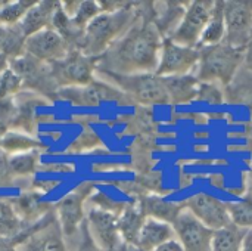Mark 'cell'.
<instances>
[{
    "label": "cell",
    "instance_id": "37",
    "mask_svg": "<svg viewBox=\"0 0 252 251\" xmlns=\"http://www.w3.org/2000/svg\"><path fill=\"white\" fill-rule=\"evenodd\" d=\"M251 38H252V36H251Z\"/></svg>",
    "mask_w": 252,
    "mask_h": 251
},
{
    "label": "cell",
    "instance_id": "24",
    "mask_svg": "<svg viewBox=\"0 0 252 251\" xmlns=\"http://www.w3.org/2000/svg\"><path fill=\"white\" fill-rule=\"evenodd\" d=\"M230 222L245 231L252 229V192L238 203L227 204Z\"/></svg>",
    "mask_w": 252,
    "mask_h": 251
},
{
    "label": "cell",
    "instance_id": "27",
    "mask_svg": "<svg viewBox=\"0 0 252 251\" xmlns=\"http://www.w3.org/2000/svg\"><path fill=\"white\" fill-rule=\"evenodd\" d=\"M35 161H37V154L34 152L12 155L9 158V169L15 175H30L34 172Z\"/></svg>",
    "mask_w": 252,
    "mask_h": 251
},
{
    "label": "cell",
    "instance_id": "33",
    "mask_svg": "<svg viewBox=\"0 0 252 251\" xmlns=\"http://www.w3.org/2000/svg\"><path fill=\"white\" fill-rule=\"evenodd\" d=\"M241 251H252V229L247 231L244 241H242V246H241Z\"/></svg>",
    "mask_w": 252,
    "mask_h": 251
},
{
    "label": "cell",
    "instance_id": "13",
    "mask_svg": "<svg viewBox=\"0 0 252 251\" xmlns=\"http://www.w3.org/2000/svg\"><path fill=\"white\" fill-rule=\"evenodd\" d=\"M89 231L102 251H123L124 240L118 229V217L114 213L94 209L89 213Z\"/></svg>",
    "mask_w": 252,
    "mask_h": 251
},
{
    "label": "cell",
    "instance_id": "25",
    "mask_svg": "<svg viewBox=\"0 0 252 251\" xmlns=\"http://www.w3.org/2000/svg\"><path fill=\"white\" fill-rule=\"evenodd\" d=\"M25 251H65L61 234L56 229L44 231L25 243Z\"/></svg>",
    "mask_w": 252,
    "mask_h": 251
},
{
    "label": "cell",
    "instance_id": "4",
    "mask_svg": "<svg viewBox=\"0 0 252 251\" xmlns=\"http://www.w3.org/2000/svg\"><path fill=\"white\" fill-rule=\"evenodd\" d=\"M97 75L117 87L130 102L140 105H164L170 104L162 77L155 72L143 74H115L108 71H97Z\"/></svg>",
    "mask_w": 252,
    "mask_h": 251
},
{
    "label": "cell",
    "instance_id": "17",
    "mask_svg": "<svg viewBox=\"0 0 252 251\" xmlns=\"http://www.w3.org/2000/svg\"><path fill=\"white\" fill-rule=\"evenodd\" d=\"M61 7L58 1H35V4L27 12V15L19 22V27L25 37L38 33L44 28H49L55 13Z\"/></svg>",
    "mask_w": 252,
    "mask_h": 251
},
{
    "label": "cell",
    "instance_id": "15",
    "mask_svg": "<svg viewBox=\"0 0 252 251\" xmlns=\"http://www.w3.org/2000/svg\"><path fill=\"white\" fill-rule=\"evenodd\" d=\"M176 240L173 225L146 217L137 240V251H155L158 247Z\"/></svg>",
    "mask_w": 252,
    "mask_h": 251
},
{
    "label": "cell",
    "instance_id": "36",
    "mask_svg": "<svg viewBox=\"0 0 252 251\" xmlns=\"http://www.w3.org/2000/svg\"><path fill=\"white\" fill-rule=\"evenodd\" d=\"M251 178H252V166H251Z\"/></svg>",
    "mask_w": 252,
    "mask_h": 251
},
{
    "label": "cell",
    "instance_id": "1",
    "mask_svg": "<svg viewBox=\"0 0 252 251\" xmlns=\"http://www.w3.org/2000/svg\"><path fill=\"white\" fill-rule=\"evenodd\" d=\"M164 37L154 21L139 18L134 25L118 38L97 59V71L115 74L155 72Z\"/></svg>",
    "mask_w": 252,
    "mask_h": 251
},
{
    "label": "cell",
    "instance_id": "35",
    "mask_svg": "<svg viewBox=\"0 0 252 251\" xmlns=\"http://www.w3.org/2000/svg\"><path fill=\"white\" fill-rule=\"evenodd\" d=\"M0 251H15L4 240H0Z\"/></svg>",
    "mask_w": 252,
    "mask_h": 251
},
{
    "label": "cell",
    "instance_id": "18",
    "mask_svg": "<svg viewBox=\"0 0 252 251\" xmlns=\"http://www.w3.org/2000/svg\"><path fill=\"white\" fill-rule=\"evenodd\" d=\"M183 204H176L164 200L158 195H149L143 197L140 203V210L145 215V217H151L155 220H161L165 223L173 225L179 213L182 212Z\"/></svg>",
    "mask_w": 252,
    "mask_h": 251
},
{
    "label": "cell",
    "instance_id": "23",
    "mask_svg": "<svg viewBox=\"0 0 252 251\" xmlns=\"http://www.w3.org/2000/svg\"><path fill=\"white\" fill-rule=\"evenodd\" d=\"M37 146H40V142L35 138L21 132H7L0 136V148L10 155L27 154Z\"/></svg>",
    "mask_w": 252,
    "mask_h": 251
},
{
    "label": "cell",
    "instance_id": "2",
    "mask_svg": "<svg viewBox=\"0 0 252 251\" xmlns=\"http://www.w3.org/2000/svg\"><path fill=\"white\" fill-rule=\"evenodd\" d=\"M139 19L137 7L121 6L115 10H103L96 18H93L78 40L80 52L99 58L102 56L118 38H121Z\"/></svg>",
    "mask_w": 252,
    "mask_h": 251
},
{
    "label": "cell",
    "instance_id": "12",
    "mask_svg": "<svg viewBox=\"0 0 252 251\" xmlns=\"http://www.w3.org/2000/svg\"><path fill=\"white\" fill-rule=\"evenodd\" d=\"M183 206L189 209L196 219H199L207 228L213 229L214 232L232 223L227 204L210 194L199 192L183 203Z\"/></svg>",
    "mask_w": 252,
    "mask_h": 251
},
{
    "label": "cell",
    "instance_id": "9",
    "mask_svg": "<svg viewBox=\"0 0 252 251\" xmlns=\"http://www.w3.org/2000/svg\"><path fill=\"white\" fill-rule=\"evenodd\" d=\"M173 229L176 240L185 251H211L214 231L207 228L185 206L176 217Z\"/></svg>",
    "mask_w": 252,
    "mask_h": 251
},
{
    "label": "cell",
    "instance_id": "26",
    "mask_svg": "<svg viewBox=\"0 0 252 251\" xmlns=\"http://www.w3.org/2000/svg\"><path fill=\"white\" fill-rule=\"evenodd\" d=\"M35 1H9L0 6V25H18Z\"/></svg>",
    "mask_w": 252,
    "mask_h": 251
},
{
    "label": "cell",
    "instance_id": "8",
    "mask_svg": "<svg viewBox=\"0 0 252 251\" xmlns=\"http://www.w3.org/2000/svg\"><path fill=\"white\" fill-rule=\"evenodd\" d=\"M224 43L245 49L252 36V0L224 1Z\"/></svg>",
    "mask_w": 252,
    "mask_h": 251
},
{
    "label": "cell",
    "instance_id": "31",
    "mask_svg": "<svg viewBox=\"0 0 252 251\" xmlns=\"http://www.w3.org/2000/svg\"><path fill=\"white\" fill-rule=\"evenodd\" d=\"M83 228V240L80 243V247L78 251H102V249L96 244V241L93 240L90 231H89V226H87V222H83L81 225Z\"/></svg>",
    "mask_w": 252,
    "mask_h": 251
},
{
    "label": "cell",
    "instance_id": "14",
    "mask_svg": "<svg viewBox=\"0 0 252 251\" xmlns=\"http://www.w3.org/2000/svg\"><path fill=\"white\" fill-rule=\"evenodd\" d=\"M93 191V185L84 183L77 189L65 195L56 206L58 219L61 225V231L65 235H72L78 231L80 225L84 220V201Z\"/></svg>",
    "mask_w": 252,
    "mask_h": 251
},
{
    "label": "cell",
    "instance_id": "22",
    "mask_svg": "<svg viewBox=\"0 0 252 251\" xmlns=\"http://www.w3.org/2000/svg\"><path fill=\"white\" fill-rule=\"evenodd\" d=\"M247 231L230 223L229 226L214 232L211 251H241Z\"/></svg>",
    "mask_w": 252,
    "mask_h": 251
},
{
    "label": "cell",
    "instance_id": "34",
    "mask_svg": "<svg viewBox=\"0 0 252 251\" xmlns=\"http://www.w3.org/2000/svg\"><path fill=\"white\" fill-rule=\"evenodd\" d=\"M9 68V59L6 56H1L0 55V78L3 75V72Z\"/></svg>",
    "mask_w": 252,
    "mask_h": 251
},
{
    "label": "cell",
    "instance_id": "28",
    "mask_svg": "<svg viewBox=\"0 0 252 251\" xmlns=\"http://www.w3.org/2000/svg\"><path fill=\"white\" fill-rule=\"evenodd\" d=\"M19 220L12 209V206L0 201V237L12 235L18 231Z\"/></svg>",
    "mask_w": 252,
    "mask_h": 251
},
{
    "label": "cell",
    "instance_id": "30",
    "mask_svg": "<svg viewBox=\"0 0 252 251\" xmlns=\"http://www.w3.org/2000/svg\"><path fill=\"white\" fill-rule=\"evenodd\" d=\"M196 99H205L207 102H211V104H221L223 98H221V92L217 89V84L202 83Z\"/></svg>",
    "mask_w": 252,
    "mask_h": 251
},
{
    "label": "cell",
    "instance_id": "21",
    "mask_svg": "<svg viewBox=\"0 0 252 251\" xmlns=\"http://www.w3.org/2000/svg\"><path fill=\"white\" fill-rule=\"evenodd\" d=\"M25 36L18 25H0V55L7 59L24 55Z\"/></svg>",
    "mask_w": 252,
    "mask_h": 251
},
{
    "label": "cell",
    "instance_id": "32",
    "mask_svg": "<svg viewBox=\"0 0 252 251\" xmlns=\"http://www.w3.org/2000/svg\"><path fill=\"white\" fill-rule=\"evenodd\" d=\"M155 251H185V250L182 249V246L179 244V241H177V240H173V241H170V243H167V244H164V246L158 247Z\"/></svg>",
    "mask_w": 252,
    "mask_h": 251
},
{
    "label": "cell",
    "instance_id": "11",
    "mask_svg": "<svg viewBox=\"0 0 252 251\" xmlns=\"http://www.w3.org/2000/svg\"><path fill=\"white\" fill-rule=\"evenodd\" d=\"M24 53L41 62L53 64L66 58L69 49H68L66 38L61 36L56 30L49 27L25 38Z\"/></svg>",
    "mask_w": 252,
    "mask_h": 251
},
{
    "label": "cell",
    "instance_id": "19",
    "mask_svg": "<svg viewBox=\"0 0 252 251\" xmlns=\"http://www.w3.org/2000/svg\"><path fill=\"white\" fill-rule=\"evenodd\" d=\"M226 37V21H224V1H214L211 18L204 30L198 49L216 46L224 41Z\"/></svg>",
    "mask_w": 252,
    "mask_h": 251
},
{
    "label": "cell",
    "instance_id": "29",
    "mask_svg": "<svg viewBox=\"0 0 252 251\" xmlns=\"http://www.w3.org/2000/svg\"><path fill=\"white\" fill-rule=\"evenodd\" d=\"M22 86H24V81L21 80V77L16 75L10 68H7L0 78V99L10 96L12 93L21 90Z\"/></svg>",
    "mask_w": 252,
    "mask_h": 251
},
{
    "label": "cell",
    "instance_id": "16",
    "mask_svg": "<svg viewBox=\"0 0 252 251\" xmlns=\"http://www.w3.org/2000/svg\"><path fill=\"white\" fill-rule=\"evenodd\" d=\"M170 104H189L196 99L201 81L195 74L162 77Z\"/></svg>",
    "mask_w": 252,
    "mask_h": 251
},
{
    "label": "cell",
    "instance_id": "7",
    "mask_svg": "<svg viewBox=\"0 0 252 251\" xmlns=\"http://www.w3.org/2000/svg\"><path fill=\"white\" fill-rule=\"evenodd\" d=\"M199 62V49L186 47L174 43L171 38L165 37L162 40V47L159 53L158 68L155 71L159 77H174L188 75L196 70Z\"/></svg>",
    "mask_w": 252,
    "mask_h": 251
},
{
    "label": "cell",
    "instance_id": "3",
    "mask_svg": "<svg viewBox=\"0 0 252 251\" xmlns=\"http://www.w3.org/2000/svg\"><path fill=\"white\" fill-rule=\"evenodd\" d=\"M245 49L233 47L227 43L199 49L196 78L208 84H227L244 64Z\"/></svg>",
    "mask_w": 252,
    "mask_h": 251
},
{
    "label": "cell",
    "instance_id": "6",
    "mask_svg": "<svg viewBox=\"0 0 252 251\" xmlns=\"http://www.w3.org/2000/svg\"><path fill=\"white\" fill-rule=\"evenodd\" d=\"M213 7L214 1L211 0H196L189 3L180 24L168 38L180 46L198 47L204 30L211 18Z\"/></svg>",
    "mask_w": 252,
    "mask_h": 251
},
{
    "label": "cell",
    "instance_id": "10",
    "mask_svg": "<svg viewBox=\"0 0 252 251\" xmlns=\"http://www.w3.org/2000/svg\"><path fill=\"white\" fill-rule=\"evenodd\" d=\"M59 98L77 107H99L103 102L128 101L117 87L103 80H93L84 86L62 87L59 90Z\"/></svg>",
    "mask_w": 252,
    "mask_h": 251
},
{
    "label": "cell",
    "instance_id": "5",
    "mask_svg": "<svg viewBox=\"0 0 252 251\" xmlns=\"http://www.w3.org/2000/svg\"><path fill=\"white\" fill-rule=\"evenodd\" d=\"M97 59L77 52H69L62 61L50 64L52 77L56 84L63 87L84 86L94 80V72L97 70Z\"/></svg>",
    "mask_w": 252,
    "mask_h": 251
},
{
    "label": "cell",
    "instance_id": "20",
    "mask_svg": "<svg viewBox=\"0 0 252 251\" xmlns=\"http://www.w3.org/2000/svg\"><path fill=\"white\" fill-rule=\"evenodd\" d=\"M145 220H146V217L140 209H134V207L124 209V212L118 217V229H120V234L126 244L133 246L136 249L139 234H140V229H142Z\"/></svg>",
    "mask_w": 252,
    "mask_h": 251
}]
</instances>
